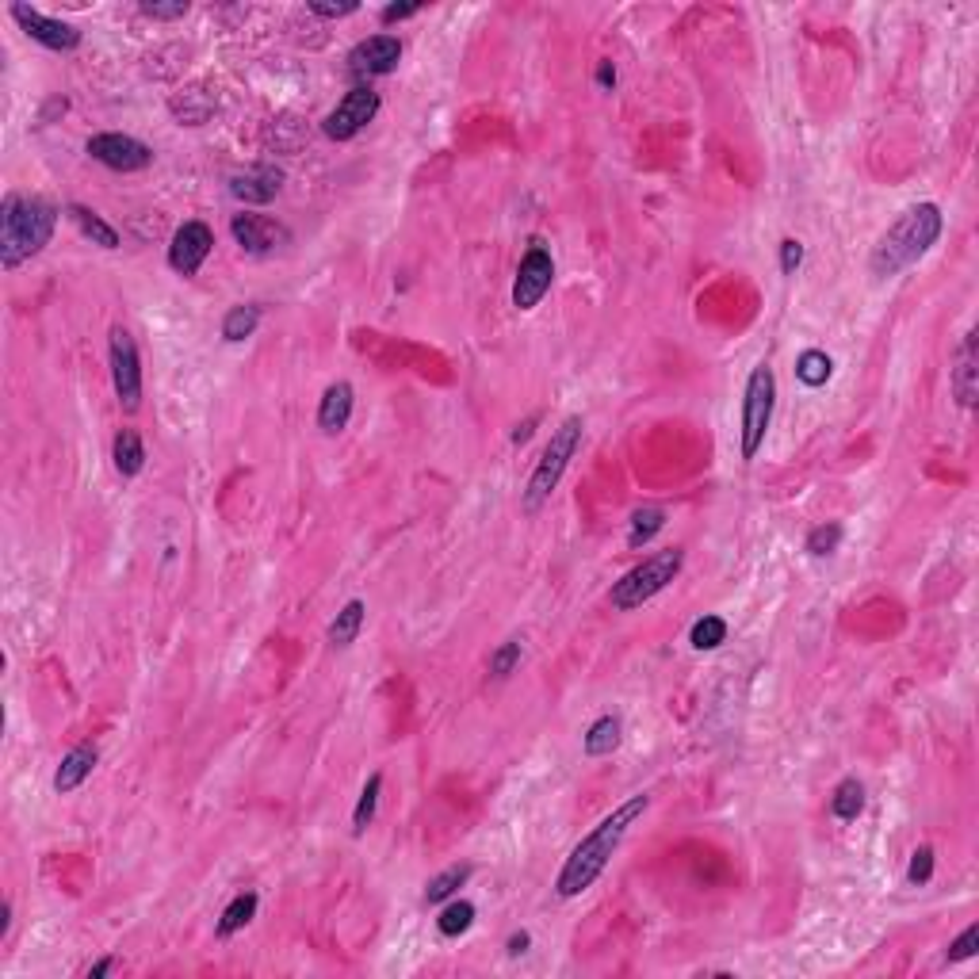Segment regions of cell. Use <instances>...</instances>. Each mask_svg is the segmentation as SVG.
Instances as JSON below:
<instances>
[{
  "label": "cell",
  "instance_id": "cell-1",
  "mask_svg": "<svg viewBox=\"0 0 979 979\" xmlns=\"http://www.w3.org/2000/svg\"><path fill=\"white\" fill-rule=\"evenodd\" d=\"M647 807H651V796H647V792H635V796H628L616 811H609V815L589 830L578 846L570 849L566 865L559 869V876H555V892L563 895V899H574V895H582L586 888H593V880L605 872V865L612 861V853H616L620 842H624V834L643 819Z\"/></svg>",
  "mask_w": 979,
  "mask_h": 979
},
{
  "label": "cell",
  "instance_id": "cell-2",
  "mask_svg": "<svg viewBox=\"0 0 979 979\" xmlns=\"http://www.w3.org/2000/svg\"><path fill=\"white\" fill-rule=\"evenodd\" d=\"M58 215L62 211L50 199L8 192L4 203H0V268L16 272L23 261L43 253L50 238H54Z\"/></svg>",
  "mask_w": 979,
  "mask_h": 979
},
{
  "label": "cell",
  "instance_id": "cell-3",
  "mask_svg": "<svg viewBox=\"0 0 979 979\" xmlns=\"http://www.w3.org/2000/svg\"><path fill=\"white\" fill-rule=\"evenodd\" d=\"M941 230H945V215H941L937 203H914V207H907L884 230V238L876 241V249H872L869 257L872 276L888 280V276H899L903 268H911L914 261H922L937 245Z\"/></svg>",
  "mask_w": 979,
  "mask_h": 979
},
{
  "label": "cell",
  "instance_id": "cell-4",
  "mask_svg": "<svg viewBox=\"0 0 979 979\" xmlns=\"http://www.w3.org/2000/svg\"><path fill=\"white\" fill-rule=\"evenodd\" d=\"M582 429H586L582 417H566L563 425L551 433L544 456H540V463H536V471L528 475V486H524V494H521L524 513H540L544 501L555 494V486L563 482L570 459L578 456V448H582Z\"/></svg>",
  "mask_w": 979,
  "mask_h": 979
},
{
  "label": "cell",
  "instance_id": "cell-5",
  "mask_svg": "<svg viewBox=\"0 0 979 979\" xmlns=\"http://www.w3.org/2000/svg\"><path fill=\"white\" fill-rule=\"evenodd\" d=\"M681 566H685V551H681V547L658 551V555L643 559L639 566H631L620 582H612V593H609L612 609L631 612V609H639V605H647L651 597H658V593L681 574Z\"/></svg>",
  "mask_w": 979,
  "mask_h": 979
},
{
  "label": "cell",
  "instance_id": "cell-6",
  "mask_svg": "<svg viewBox=\"0 0 979 979\" xmlns=\"http://www.w3.org/2000/svg\"><path fill=\"white\" fill-rule=\"evenodd\" d=\"M773 406H777V375L769 364H758L746 379V398H742V459L746 463L762 452Z\"/></svg>",
  "mask_w": 979,
  "mask_h": 979
},
{
  "label": "cell",
  "instance_id": "cell-7",
  "mask_svg": "<svg viewBox=\"0 0 979 979\" xmlns=\"http://www.w3.org/2000/svg\"><path fill=\"white\" fill-rule=\"evenodd\" d=\"M108 360H111V383H115V398L119 406L134 414L142 406V360H138V345L123 326L111 329L108 341Z\"/></svg>",
  "mask_w": 979,
  "mask_h": 979
},
{
  "label": "cell",
  "instance_id": "cell-8",
  "mask_svg": "<svg viewBox=\"0 0 979 979\" xmlns=\"http://www.w3.org/2000/svg\"><path fill=\"white\" fill-rule=\"evenodd\" d=\"M379 92L371 85H356L352 92H345L341 100H337V108L329 111L326 119H322V134L333 138V142H349L356 134L368 127L371 119L379 115Z\"/></svg>",
  "mask_w": 979,
  "mask_h": 979
},
{
  "label": "cell",
  "instance_id": "cell-9",
  "mask_svg": "<svg viewBox=\"0 0 979 979\" xmlns=\"http://www.w3.org/2000/svg\"><path fill=\"white\" fill-rule=\"evenodd\" d=\"M85 150L92 161H100L111 173H142V169L153 165V150L146 142H138L134 134H119V131L92 134Z\"/></svg>",
  "mask_w": 979,
  "mask_h": 979
},
{
  "label": "cell",
  "instance_id": "cell-10",
  "mask_svg": "<svg viewBox=\"0 0 979 979\" xmlns=\"http://www.w3.org/2000/svg\"><path fill=\"white\" fill-rule=\"evenodd\" d=\"M555 283V261L544 249V241H532L528 253L517 264V280H513V306L517 310H536L544 303V295Z\"/></svg>",
  "mask_w": 979,
  "mask_h": 979
},
{
  "label": "cell",
  "instance_id": "cell-11",
  "mask_svg": "<svg viewBox=\"0 0 979 979\" xmlns=\"http://www.w3.org/2000/svg\"><path fill=\"white\" fill-rule=\"evenodd\" d=\"M8 12H12V20L27 31V39H35V43L46 46V50L69 54V50H77V46H81V31H77L73 23L54 20V16H43L39 8H27V4H12Z\"/></svg>",
  "mask_w": 979,
  "mask_h": 979
},
{
  "label": "cell",
  "instance_id": "cell-12",
  "mask_svg": "<svg viewBox=\"0 0 979 979\" xmlns=\"http://www.w3.org/2000/svg\"><path fill=\"white\" fill-rule=\"evenodd\" d=\"M211 249H215L211 226L199 222V218H192V222H184V226L173 234V241H169V268L180 272V276H196L199 268H203V261L211 257Z\"/></svg>",
  "mask_w": 979,
  "mask_h": 979
},
{
  "label": "cell",
  "instance_id": "cell-13",
  "mask_svg": "<svg viewBox=\"0 0 979 979\" xmlns=\"http://www.w3.org/2000/svg\"><path fill=\"white\" fill-rule=\"evenodd\" d=\"M402 62V43L394 35H371L364 43L352 46L349 54V73L360 77V81H371V77H387L394 73Z\"/></svg>",
  "mask_w": 979,
  "mask_h": 979
},
{
  "label": "cell",
  "instance_id": "cell-14",
  "mask_svg": "<svg viewBox=\"0 0 979 979\" xmlns=\"http://www.w3.org/2000/svg\"><path fill=\"white\" fill-rule=\"evenodd\" d=\"M230 234H234V241H238L245 253H257V257L291 241V230L283 222H276V218L268 215H249V211L230 218Z\"/></svg>",
  "mask_w": 979,
  "mask_h": 979
},
{
  "label": "cell",
  "instance_id": "cell-15",
  "mask_svg": "<svg viewBox=\"0 0 979 979\" xmlns=\"http://www.w3.org/2000/svg\"><path fill=\"white\" fill-rule=\"evenodd\" d=\"M280 188H283V173L276 165H253L245 173L230 176V196L241 199V203H253V207L272 203V199L280 196Z\"/></svg>",
  "mask_w": 979,
  "mask_h": 979
},
{
  "label": "cell",
  "instance_id": "cell-16",
  "mask_svg": "<svg viewBox=\"0 0 979 979\" xmlns=\"http://www.w3.org/2000/svg\"><path fill=\"white\" fill-rule=\"evenodd\" d=\"M100 762V750H96V742H81V746H73L62 765H58V773H54V792L58 796H69V792H77L81 784L92 777V769Z\"/></svg>",
  "mask_w": 979,
  "mask_h": 979
},
{
  "label": "cell",
  "instance_id": "cell-17",
  "mask_svg": "<svg viewBox=\"0 0 979 979\" xmlns=\"http://www.w3.org/2000/svg\"><path fill=\"white\" fill-rule=\"evenodd\" d=\"M976 391H979V360H976V329L964 333L957 352V364H953V394L964 410L976 406Z\"/></svg>",
  "mask_w": 979,
  "mask_h": 979
},
{
  "label": "cell",
  "instance_id": "cell-18",
  "mask_svg": "<svg viewBox=\"0 0 979 979\" xmlns=\"http://www.w3.org/2000/svg\"><path fill=\"white\" fill-rule=\"evenodd\" d=\"M352 406H356V391H352V383H333L326 394H322V402H318V429L326 436H337L345 425H349L352 417Z\"/></svg>",
  "mask_w": 979,
  "mask_h": 979
},
{
  "label": "cell",
  "instance_id": "cell-19",
  "mask_svg": "<svg viewBox=\"0 0 979 979\" xmlns=\"http://www.w3.org/2000/svg\"><path fill=\"white\" fill-rule=\"evenodd\" d=\"M111 459H115V471L123 479H134L142 467H146V444L134 429H119L115 444H111Z\"/></svg>",
  "mask_w": 979,
  "mask_h": 979
},
{
  "label": "cell",
  "instance_id": "cell-20",
  "mask_svg": "<svg viewBox=\"0 0 979 979\" xmlns=\"http://www.w3.org/2000/svg\"><path fill=\"white\" fill-rule=\"evenodd\" d=\"M620 735H624V723H620V716H601V719H593V723H589L582 746H586L589 758H609L612 750L620 746Z\"/></svg>",
  "mask_w": 979,
  "mask_h": 979
},
{
  "label": "cell",
  "instance_id": "cell-21",
  "mask_svg": "<svg viewBox=\"0 0 979 979\" xmlns=\"http://www.w3.org/2000/svg\"><path fill=\"white\" fill-rule=\"evenodd\" d=\"M364 616H368V605L352 597L349 605L333 616L326 639L333 643V647H349V643H356V635H360V628H364Z\"/></svg>",
  "mask_w": 979,
  "mask_h": 979
},
{
  "label": "cell",
  "instance_id": "cell-22",
  "mask_svg": "<svg viewBox=\"0 0 979 979\" xmlns=\"http://www.w3.org/2000/svg\"><path fill=\"white\" fill-rule=\"evenodd\" d=\"M66 211H69V218L81 226V234L92 238V245H100V249H119V230L108 226L96 211H88V207H81V203H69Z\"/></svg>",
  "mask_w": 979,
  "mask_h": 979
},
{
  "label": "cell",
  "instance_id": "cell-23",
  "mask_svg": "<svg viewBox=\"0 0 979 979\" xmlns=\"http://www.w3.org/2000/svg\"><path fill=\"white\" fill-rule=\"evenodd\" d=\"M257 907H261L257 892L234 895V899H230V907H226V911H222V918H218V937H234L238 930H245V926L257 918Z\"/></svg>",
  "mask_w": 979,
  "mask_h": 979
},
{
  "label": "cell",
  "instance_id": "cell-24",
  "mask_svg": "<svg viewBox=\"0 0 979 979\" xmlns=\"http://www.w3.org/2000/svg\"><path fill=\"white\" fill-rule=\"evenodd\" d=\"M830 811H834V819L853 823L865 811V784L857 781V777H846V781L834 788V796H830Z\"/></svg>",
  "mask_w": 979,
  "mask_h": 979
},
{
  "label": "cell",
  "instance_id": "cell-25",
  "mask_svg": "<svg viewBox=\"0 0 979 979\" xmlns=\"http://www.w3.org/2000/svg\"><path fill=\"white\" fill-rule=\"evenodd\" d=\"M662 528H666V509H658V505L635 509V517H631V532H628V547L651 544Z\"/></svg>",
  "mask_w": 979,
  "mask_h": 979
},
{
  "label": "cell",
  "instance_id": "cell-26",
  "mask_svg": "<svg viewBox=\"0 0 979 979\" xmlns=\"http://www.w3.org/2000/svg\"><path fill=\"white\" fill-rule=\"evenodd\" d=\"M261 326V306H230V314L222 318V337L226 341H245V337H253Z\"/></svg>",
  "mask_w": 979,
  "mask_h": 979
},
{
  "label": "cell",
  "instance_id": "cell-27",
  "mask_svg": "<svg viewBox=\"0 0 979 979\" xmlns=\"http://www.w3.org/2000/svg\"><path fill=\"white\" fill-rule=\"evenodd\" d=\"M471 880V865H452V869H444L440 876L429 880V888H425V903H448L452 895L463 888Z\"/></svg>",
  "mask_w": 979,
  "mask_h": 979
},
{
  "label": "cell",
  "instance_id": "cell-28",
  "mask_svg": "<svg viewBox=\"0 0 979 979\" xmlns=\"http://www.w3.org/2000/svg\"><path fill=\"white\" fill-rule=\"evenodd\" d=\"M379 792H383V773H371L360 800H356V811H352V834H364V830L375 823V807H379Z\"/></svg>",
  "mask_w": 979,
  "mask_h": 979
},
{
  "label": "cell",
  "instance_id": "cell-29",
  "mask_svg": "<svg viewBox=\"0 0 979 979\" xmlns=\"http://www.w3.org/2000/svg\"><path fill=\"white\" fill-rule=\"evenodd\" d=\"M830 375H834V360H830L827 352L807 349L804 356L796 360V379H800L804 387H823Z\"/></svg>",
  "mask_w": 979,
  "mask_h": 979
},
{
  "label": "cell",
  "instance_id": "cell-30",
  "mask_svg": "<svg viewBox=\"0 0 979 979\" xmlns=\"http://www.w3.org/2000/svg\"><path fill=\"white\" fill-rule=\"evenodd\" d=\"M471 922H475V907L467 903V899H456V903H448L440 918H436V930L444 937H459L471 930Z\"/></svg>",
  "mask_w": 979,
  "mask_h": 979
},
{
  "label": "cell",
  "instance_id": "cell-31",
  "mask_svg": "<svg viewBox=\"0 0 979 979\" xmlns=\"http://www.w3.org/2000/svg\"><path fill=\"white\" fill-rule=\"evenodd\" d=\"M689 643L697 651H716L719 643H727V620L723 616H700L689 631Z\"/></svg>",
  "mask_w": 979,
  "mask_h": 979
},
{
  "label": "cell",
  "instance_id": "cell-32",
  "mask_svg": "<svg viewBox=\"0 0 979 979\" xmlns=\"http://www.w3.org/2000/svg\"><path fill=\"white\" fill-rule=\"evenodd\" d=\"M521 654H524L521 639H505L498 651L490 654V677H494V681H505V677L521 666Z\"/></svg>",
  "mask_w": 979,
  "mask_h": 979
},
{
  "label": "cell",
  "instance_id": "cell-33",
  "mask_svg": "<svg viewBox=\"0 0 979 979\" xmlns=\"http://www.w3.org/2000/svg\"><path fill=\"white\" fill-rule=\"evenodd\" d=\"M842 524L830 521V524H819V528H811V536H807V551L815 555V559H823V555H834L838 544H842Z\"/></svg>",
  "mask_w": 979,
  "mask_h": 979
},
{
  "label": "cell",
  "instance_id": "cell-34",
  "mask_svg": "<svg viewBox=\"0 0 979 979\" xmlns=\"http://www.w3.org/2000/svg\"><path fill=\"white\" fill-rule=\"evenodd\" d=\"M930 876H934V849H930V846H918L911 853V869H907V880H911L914 888H922V884H930Z\"/></svg>",
  "mask_w": 979,
  "mask_h": 979
},
{
  "label": "cell",
  "instance_id": "cell-35",
  "mask_svg": "<svg viewBox=\"0 0 979 979\" xmlns=\"http://www.w3.org/2000/svg\"><path fill=\"white\" fill-rule=\"evenodd\" d=\"M976 953H979V926H968V930L949 945L945 960H949V964H960V960H972Z\"/></svg>",
  "mask_w": 979,
  "mask_h": 979
},
{
  "label": "cell",
  "instance_id": "cell-36",
  "mask_svg": "<svg viewBox=\"0 0 979 979\" xmlns=\"http://www.w3.org/2000/svg\"><path fill=\"white\" fill-rule=\"evenodd\" d=\"M192 12V4L188 0H173V4H142V16H150V20H184Z\"/></svg>",
  "mask_w": 979,
  "mask_h": 979
},
{
  "label": "cell",
  "instance_id": "cell-37",
  "mask_svg": "<svg viewBox=\"0 0 979 979\" xmlns=\"http://www.w3.org/2000/svg\"><path fill=\"white\" fill-rule=\"evenodd\" d=\"M800 264H804V245H800L796 238H784L781 241V272L784 276H792Z\"/></svg>",
  "mask_w": 979,
  "mask_h": 979
},
{
  "label": "cell",
  "instance_id": "cell-38",
  "mask_svg": "<svg viewBox=\"0 0 979 979\" xmlns=\"http://www.w3.org/2000/svg\"><path fill=\"white\" fill-rule=\"evenodd\" d=\"M356 8H360L356 0H349V4H310V12L322 16V20H341V16H352Z\"/></svg>",
  "mask_w": 979,
  "mask_h": 979
},
{
  "label": "cell",
  "instance_id": "cell-39",
  "mask_svg": "<svg viewBox=\"0 0 979 979\" xmlns=\"http://www.w3.org/2000/svg\"><path fill=\"white\" fill-rule=\"evenodd\" d=\"M417 12H421V4H387L379 20H383V23H398V20H410V16H417Z\"/></svg>",
  "mask_w": 979,
  "mask_h": 979
},
{
  "label": "cell",
  "instance_id": "cell-40",
  "mask_svg": "<svg viewBox=\"0 0 979 979\" xmlns=\"http://www.w3.org/2000/svg\"><path fill=\"white\" fill-rule=\"evenodd\" d=\"M597 88H605V92L616 88V66H612V62H601V66H597Z\"/></svg>",
  "mask_w": 979,
  "mask_h": 979
},
{
  "label": "cell",
  "instance_id": "cell-41",
  "mask_svg": "<svg viewBox=\"0 0 979 979\" xmlns=\"http://www.w3.org/2000/svg\"><path fill=\"white\" fill-rule=\"evenodd\" d=\"M536 425H540V414H532L528 421H524V425H517V429H513V444H524L528 436L536 433Z\"/></svg>",
  "mask_w": 979,
  "mask_h": 979
},
{
  "label": "cell",
  "instance_id": "cell-42",
  "mask_svg": "<svg viewBox=\"0 0 979 979\" xmlns=\"http://www.w3.org/2000/svg\"><path fill=\"white\" fill-rule=\"evenodd\" d=\"M528 945H532V937L524 934V930H521V934H513V937H509V957H521V953H528Z\"/></svg>",
  "mask_w": 979,
  "mask_h": 979
},
{
  "label": "cell",
  "instance_id": "cell-43",
  "mask_svg": "<svg viewBox=\"0 0 979 979\" xmlns=\"http://www.w3.org/2000/svg\"><path fill=\"white\" fill-rule=\"evenodd\" d=\"M111 968H115V960H111V957L96 960V964H92V968H88V979H100V976H108Z\"/></svg>",
  "mask_w": 979,
  "mask_h": 979
},
{
  "label": "cell",
  "instance_id": "cell-44",
  "mask_svg": "<svg viewBox=\"0 0 979 979\" xmlns=\"http://www.w3.org/2000/svg\"><path fill=\"white\" fill-rule=\"evenodd\" d=\"M8 926H12V903H4V907H0V937L8 934Z\"/></svg>",
  "mask_w": 979,
  "mask_h": 979
}]
</instances>
